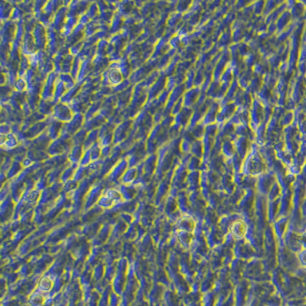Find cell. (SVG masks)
Listing matches in <instances>:
<instances>
[{
    "label": "cell",
    "instance_id": "2",
    "mask_svg": "<svg viewBox=\"0 0 306 306\" xmlns=\"http://www.w3.org/2000/svg\"><path fill=\"white\" fill-rule=\"evenodd\" d=\"M15 87L18 90H23L25 88V80H22V79H19L18 81H17L16 84H15Z\"/></svg>",
    "mask_w": 306,
    "mask_h": 306
},
{
    "label": "cell",
    "instance_id": "1",
    "mask_svg": "<svg viewBox=\"0 0 306 306\" xmlns=\"http://www.w3.org/2000/svg\"><path fill=\"white\" fill-rule=\"evenodd\" d=\"M109 79H110V81H111L112 82H113V84H118L119 82H120L121 79H122L121 75H120V73L118 70H116V69L111 70V72L109 73Z\"/></svg>",
    "mask_w": 306,
    "mask_h": 306
}]
</instances>
